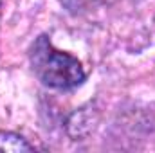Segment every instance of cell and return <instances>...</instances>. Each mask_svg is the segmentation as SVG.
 I'll use <instances>...</instances> for the list:
<instances>
[{
    "instance_id": "cell-1",
    "label": "cell",
    "mask_w": 155,
    "mask_h": 153,
    "mask_svg": "<svg viewBox=\"0 0 155 153\" xmlns=\"http://www.w3.org/2000/svg\"><path fill=\"white\" fill-rule=\"evenodd\" d=\"M31 67L43 85L58 90L74 88L85 79L81 63L74 56L56 49L47 36H40L31 47Z\"/></svg>"
},
{
    "instance_id": "cell-2",
    "label": "cell",
    "mask_w": 155,
    "mask_h": 153,
    "mask_svg": "<svg viewBox=\"0 0 155 153\" xmlns=\"http://www.w3.org/2000/svg\"><path fill=\"white\" fill-rule=\"evenodd\" d=\"M0 151H33V146L20 135L11 132H0Z\"/></svg>"
},
{
    "instance_id": "cell-3",
    "label": "cell",
    "mask_w": 155,
    "mask_h": 153,
    "mask_svg": "<svg viewBox=\"0 0 155 153\" xmlns=\"http://www.w3.org/2000/svg\"><path fill=\"white\" fill-rule=\"evenodd\" d=\"M61 5H65L69 11H74V13H79V11H87L90 7H94L99 0H58Z\"/></svg>"
}]
</instances>
